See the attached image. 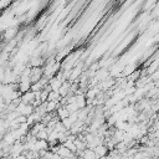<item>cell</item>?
I'll return each instance as SVG.
<instances>
[{"mask_svg": "<svg viewBox=\"0 0 159 159\" xmlns=\"http://www.w3.org/2000/svg\"><path fill=\"white\" fill-rule=\"evenodd\" d=\"M93 152H94L97 159H99V158H102V157H107V154H108V148H107L104 144H101V145L96 147V148L93 149Z\"/></svg>", "mask_w": 159, "mask_h": 159, "instance_id": "cell-1", "label": "cell"}, {"mask_svg": "<svg viewBox=\"0 0 159 159\" xmlns=\"http://www.w3.org/2000/svg\"><path fill=\"white\" fill-rule=\"evenodd\" d=\"M56 153L62 158V159H65V158H71V157H75L73 155V153H71L67 148H65L63 145H61L60 144V147H57V150H56Z\"/></svg>", "mask_w": 159, "mask_h": 159, "instance_id": "cell-2", "label": "cell"}, {"mask_svg": "<svg viewBox=\"0 0 159 159\" xmlns=\"http://www.w3.org/2000/svg\"><path fill=\"white\" fill-rule=\"evenodd\" d=\"M77 154H80L82 159H97V157H96L93 149H88V148H87V149H84L83 152L77 153Z\"/></svg>", "mask_w": 159, "mask_h": 159, "instance_id": "cell-3", "label": "cell"}, {"mask_svg": "<svg viewBox=\"0 0 159 159\" xmlns=\"http://www.w3.org/2000/svg\"><path fill=\"white\" fill-rule=\"evenodd\" d=\"M57 114H58V117H60V119H61V120H63V119L68 118V116H70V113H68L67 108H66V107H62V106H60V107L57 108Z\"/></svg>", "mask_w": 159, "mask_h": 159, "instance_id": "cell-4", "label": "cell"}, {"mask_svg": "<svg viewBox=\"0 0 159 159\" xmlns=\"http://www.w3.org/2000/svg\"><path fill=\"white\" fill-rule=\"evenodd\" d=\"M14 159H26V157H25L24 154H20V155H17V157L14 158Z\"/></svg>", "mask_w": 159, "mask_h": 159, "instance_id": "cell-5", "label": "cell"}]
</instances>
